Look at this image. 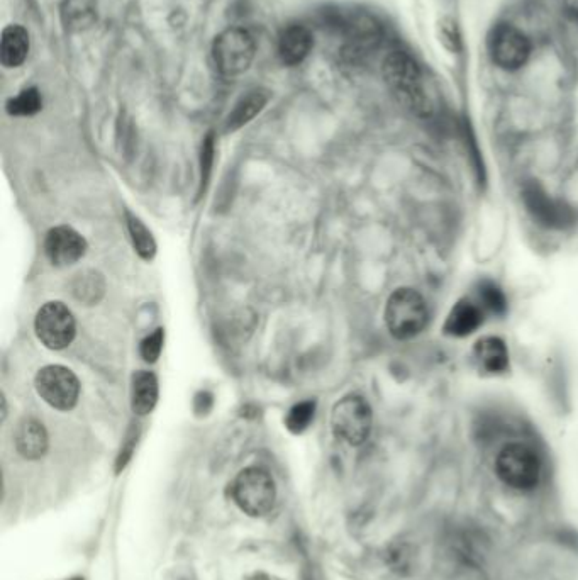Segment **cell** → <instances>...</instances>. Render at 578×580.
<instances>
[{"mask_svg":"<svg viewBox=\"0 0 578 580\" xmlns=\"http://www.w3.org/2000/svg\"><path fill=\"white\" fill-rule=\"evenodd\" d=\"M473 362L482 374L499 375L509 369V350L504 340L497 336H484L475 343Z\"/></svg>","mask_w":578,"mask_h":580,"instance_id":"obj_12","label":"cell"},{"mask_svg":"<svg viewBox=\"0 0 578 580\" xmlns=\"http://www.w3.org/2000/svg\"><path fill=\"white\" fill-rule=\"evenodd\" d=\"M314 46L312 33L302 24H290L278 38V56L287 67L304 62Z\"/></svg>","mask_w":578,"mask_h":580,"instance_id":"obj_13","label":"cell"},{"mask_svg":"<svg viewBox=\"0 0 578 580\" xmlns=\"http://www.w3.org/2000/svg\"><path fill=\"white\" fill-rule=\"evenodd\" d=\"M214 160V136L209 134L202 145V187H206Z\"/></svg>","mask_w":578,"mask_h":580,"instance_id":"obj_26","label":"cell"},{"mask_svg":"<svg viewBox=\"0 0 578 580\" xmlns=\"http://www.w3.org/2000/svg\"><path fill=\"white\" fill-rule=\"evenodd\" d=\"M478 306L484 309V313L494 316H506L507 297L504 290L492 280H482L477 287Z\"/></svg>","mask_w":578,"mask_h":580,"instance_id":"obj_19","label":"cell"},{"mask_svg":"<svg viewBox=\"0 0 578 580\" xmlns=\"http://www.w3.org/2000/svg\"><path fill=\"white\" fill-rule=\"evenodd\" d=\"M372 408L362 396H346L333 409L331 424L334 435L348 445H363L372 431Z\"/></svg>","mask_w":578,"mask_h":580,"instance_id":"obj_6","label":"cell"},{"mask_svg":"<svg viewBox=\"0 0 578 580\" xmlns=\"http://www.w3.org/2000/svg\"><path fill=\"white\" fill-rule=\"evenodd\" d=\"M499 479L516 491H533L541 477V462L533 448L523 443H511L495 458Z\"/></svg>","mask_w":578,"mask_h":580,"instance_id":"obj_3","label":"cell"},{"mask_svg":"<svg viewBox=\"0 0 578 580\" xmlns=\"http://www.w3.org/2000/svg\"><path fill=\"white\" fill-rule=\"evenodd\" d=\"M129 233L133 238L134 248L139 253V257L145 260H151L155 257L156 243L151 236L150 231L146 229L145 224L141 223L138 218L128 214Z\"/></svg>","mask_w":578,"mask_h":580,"instance_id":"obj_22","label":"cell"},{"mask_svg":"<svg viewBox=\"0 0 578 580\" xmlns=\"http://www.w3.org/2000/svg\"><path fill=\"white\" fill-rule=\"evenodd\" d=\"M29 55V33L19 24H11L2 31L0 62L6 68L21 67Z\"/></svg>","mask_w":578,"mask_h":580,"instance_id":"obj_16","label":"cell"},{"mask_svg":"<svg viewBox=\"0 0 578 580\" xmlns=\"http://www.w3.org/2000/svg\"><path fill=\"white\" fill-rule=\"evenodd\" d=\"M524 206L538 223L548 228H565L572 224L573 212L562 201H556L538 182L524 185Z\"/></svg>","mask_w":578,"mask_h":580,"instance_id":"obj_10","label":"cell"},{"mask_svg":"<svg viewBox=\"0 0 578 580\" xmlns=\"http://www.w3.org/2000/svg\"><path fill=\"white\" fill-rule=\"evenodd\" d=\"M385 84L397 99L417 114H428L429 99L424 92L423 73L416 60L401 50L390 51L382 63Z\"/></svg>","mask_w":578,"mask_h":580,"instance_id":"obj_1","label":"cell"},{"mask_svg":"<svg viewBox=\"0 0 578 580\" xmlns=\"http://www.w3.org/2000/svg\"><path fill=\"white\" fill-rule=\"evenodd\" d=\"M428 321V306L417 290L402 287L392 292L385 306V324L395 340L416 338L428 326Z\"/></svg>","mask_w":578,"mask_h":580,"instance_id":"obj_2","label":"cell"},{"mask_svg":"<svg viewBox=\"0 0 578 580\" xmlns=\"http://www.w3.org/2000/svg\"><path fill=\"white\" fill-rule=\"evenodd\" d=\"M490 58L497 67L506 72H516L528 63L531 43L528 36L511 24H497L489 33Z\"/></svg>","mask_w":578,"mask_h":580,"instance_id":"obj_7","label":"cell"},{"mask_svg":"<svg viewBox=\"0 0 578 580\" xmlns=\"http://www.w3.org/2000/svg\"><path fill=\"white\" fill-rule=\"evenodd\" d=\"M268 99H270V95L262 89L251 90L248 94L243 95L229 114L226 129L236 131V129L246 126L263 111V107L268 104Z\"/></svg>","mask_w":578,"mask_h":580,"instance_id":"obj_17","label":"cell"},{"mask_svg":"<svg viewBox=\"0 0 578 580\" xmlns=\"http://www.w3.org/2000/svg\"><path fill=\"white\" fill-rule=\"evenodd\" d=\"M158 379L153 372L141 370L133 377V389H131V404L134 413L138 416H146L155 409L158 402Z\"/></svg>","mask_w":578,"mask_h":580,"instance_id":"obj_18","label":"cell"},{"mask_svg":"<svg viewBox=\"0 0 578 580\" xmlns=\"http://www.w3.org/2000/svg\"><path fill=\"white\" fill-rule=\"evenodd\" d=\"M73 294L78 301L94 304L104 294V280H102L101 275L95 274V272H84V274L77 275V279L73 282Z\"/></svg>","mask_w":578,"mask_h":580,"instance_id":"obj_20","label":"cell"},{"mask_svg":"<svg viewBox=\"0 0 578 580\" xmlns=\"http://www.w3.org/2000/svg\"><path fill=\"white\" fill-rule=\"evenodd\" d=\"M41 107H43V99L39 90L34 87L19 92V95L7 102V112L11 116H34L41 111Z\"/></svg>","mask_w":578,"mask_h":580,"instance_id":"obj_21","label":"cell"},{"mask_svg":"<svg viewBox=\"0 0 578 580\" xmlns=\"http://www.w3.org/2000/svg\"><path fill=\"white\" fill-rule=\"evenodd\" d=\"M70 580H84V579H70Z\"/></svg>","mask_w":578,"mask_h":580,"instance_id":"obj_28","label":"cell"},{"mask_svg":"<svg viewBox=\"0 0 578 580\" xmlns=\"http://www.w3.org/2000/svg\"><path fill=\"white\" fill-rule=\"evenodd\" d=\"M256 43L246 29L228 28L212 45V58L219 73L236 77L245 73L255 60Z\"/></svg>","mask_w":578,"mask_h":580,"instance_id":"obj_5","label":"cell"},{"mask_svg":"<svg viewBox=\"0 0 578 580\" xmlns=\"http://www.w3.org/2000/svg\"><path fill=\"white\" fill-rule=\"evenodd\" d=\"M246 580H282L275 577V575L263 574V572H258V574H253Z\"/></svg>","mask_w":578,"mask_h":580,"instance_id":"obj_27","label":"cell"},{"mask_svg":"<svg viewBox=\"0 0 578 580\" xmlns=\"http://www.w3.org/2000/svg\"><path fill=\"white\" fill-rule=\"evenodd\" d=\"M87 251L84 236L68 226L51 229L45 238V253L56 267H68L77 263Z\"/></svg>","mask_w":578,"mask_h":580,"instance_id":"obj_11","label":"cell"},{"mask_svg":"<svg viewBox=\"0 0 578 580\" xmlns=\"http://www.w3.org/2000/svg\"><path fill=\"white\" fill-rule=\"evenodd\" d=\"M39 341L50 350H63L72 345L77 335V324L72 311L62 302H48L39 309L34 321Z\"/></svg>","mask_w":578,"mask_h":580,"instance_id":"obj_9","label":"cell"},{"mask_svg":"<svg viewBox=\"0 0 578 580\" xmlns=\"http://www.w3.org/2000/svg\"><path fill=\"white\" fill-rule=\"evenodd\" d=\"M438 38H440L441 45L445 46L446 50H450L451 53H458L462 50V36H460L455 21L450 17L441 19L440 24H438Z\"/></svg>","mask_w":578,"mask_h":580,"instance_id":"obj_24","label":"cell"},{"mask_svg":"<svg viewBox=\"0 0 578 580\" xmlns=\"http://www.w3.org/2000/svg\"><path fill=\"white\" fill-rule=\"evenodd\" d=\"M14 443L21 457L38 460L48 450V433L45 426L36 419H24L23 423L17 426Z\"/></svg>","mask_w":578,"mask_h":580,"instance_id":"obj_15","label":"cell"},{"mask_svg":"<svg viewBox=\"0 0 578 580\" xmlns=\"http://www.w3.org/2000/svg\"><path fill=\"white\" fill-rule=\"evenodd\" d=\"M484 316V309L478 304L460 299L446 316L443 331L451 338H467L484 324Z\"/></svg>","mask_w":578,"mask_h":580,"instance_id":"obj_14","label":"cell"},{"mask_svg":"<svg viewBox=\"0 0 578 580\" xmlns=\"http://www.w3.org/2000/svg\"><path fill=\"white\" fill-rule=\"evenodd\" d=\"M163 341H165V333L163 330H156L153 335L148 336L143 340L139 346V353L143 360L148 363H155L160 355H162Z\"/></svg>","mask_w":578,"mask_h":580,"instance_id":"obj_25","label":"cell"},{"mask_svg":"<svg viewBox=\"0 0 578 580\" xmlns=\"http://www.w3.org/2000/svg\"><path fill=\"white\" fill-rule=\"evenodd\" d=\"M233 497L241 511L260 518L272 511L277 499V487L267 470L250 467L239 472L234 480Z\"/></svg>","mask_w":578,"mask_h":580,"instance_id":"obj_4","label":"cell"},{"mask_svg":"<svg viewBox=\"0 0 578 580\" xmlns=\"http://www.w3.org/2000/svg\"><path fill=\"white\" fill-rule=\"evenodd\" d=\"M41 399L58 411H70L77 406L80 382L72 370L62 365H48L41 369L34 380Z\"/></svg>","mask_w":578,"mask_h":580,"instance_id":"obj_8","label":"cell"},{"mask_svg":"<svg viewBox=\"0 0 578 580\" xmlns=\"http://www.w3.org/2000/svg\"><path fill=\"white\" fill-rule=\"evenodd\" d=\"M314 414H316V402H299L287 414L285 426H287V430L292 431L295 435H299V433L306 431L311 426Z\"/></svg>","mask_w":578,"mask_h":580,"instance_id":"obj_23","label":"cell"}]
</instances>
